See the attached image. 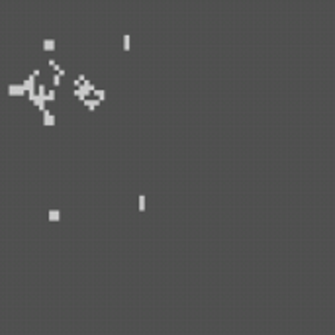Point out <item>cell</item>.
Returning a JSON list of instances; mask_svg holds the SVG:
<instances>
[{"label": "cell", "instance_id": "6da1fadb", "mask_svg": "<svg viewBox=\"0 0 335 335\" xmlns=\"http://www.w3.org/2000/svg\"><path fill=\"white\" fill-rule=\"evenodd\" d=\"M8 94H10V96H22V94H26V92H24L22 84H10L8 86Z\"/></svg>", "mask_w": 335, "mask_h": 335}, {"label": "cell", "instance_id": "7a4b0ae2", "mask_svg": "<svg viewBox=\"0 0 335 335\" xmlns=\"http://www.w3.org/2000/svg\"><path fill=\"white\" fill-rule=\"evenodd\" d=\"M43 126H55V116L51 112H43Z\"/></svg>", "mask_w": 335, "mask_h": 335}, {"label": "cell", "instance_id": "3957f363", "mask_svg": "<svg viewBox=\"0 0 335 335\" xmlns=\"http://www.w3.org/2000/svg\"><path fill=\"white\" fill-rule=\"evenodd\" d=\"M43 49L45 51H53V49H55V39H45L43 41Z\"/></svg>", "mask_w": 335, "mask_h": 335}, {"label": "cell", "instance_id": "277c9868", "mask_svg": "<svg viewBox=\"0 0 335 335\" xmlns=\"http://www.w3.org/2000/svg\"><path fill=\"white\" fill-rule=\"evenodd\" d=\"M82 102H84V104H86V108H88L90 112H94V108H96V106L100 104V102H98V100H88V98H86V100H82Z\"/></svg>", "mask_w": 335, "mask_h": 335}, {"label": "cell", "instance_id": "5b68a950", "mask_svg": "<svg viewBox=\"0 0 335 335\" xmlns=\"http://www.w3.org/2000/svg\"><path fill=\"white\" fill-rule=\"evenodd\" d=\"M59 218H61L59 210H49V220L51 222H59Z\"/></svg>", "mask_w": 335, "mask_h": 335}, {"label": "cell", "instance_id": "8992f818", "mask_svg": "<svg viewBox=\"0 0 335 335\" xmlns=\"http://www.w3.org/2000/svg\"><path fill=\"white\" fill-rule=\"evenodd\" d=\"M92 92L96 94V100H98V102H102V100L106 98V92H104V90H100V88H94Z\"/></svg>", "mask_w": 335, "mask_h": 335}, {"label": "cell", "instance_id": "52a82bcc", "mask_svg": "<svg viewBox=\"0 0 335 335\" xmlns=\"http://www.w3.org/2000/svg\"><path fill=\"white\" fill-rule=\"evenodd\" d=\"M55 94H57V92H55V88H49L47 92H45V102H47V100H49V102L55 100Z\"/></svg>", "mask_w": 335, "mask_h": 335}, {"label": "cell", "instance_id": "ba28073f", "mask_svg": "<svg viewBox=\"0 0 335 335\" xmlns=\"http://www.w3.org/2000/svg\"><path fill=\"white\" fill-rule=\"evenodd\" d=\"M139 210H141V212L145 210V196H143V194L139 196Z\"/></svg>", "mask_w": 335, "mask_h": 335}, {"label": "cell", "instance_id": "9c48e42d", "mask_svg": "<svg viewBox=\"0 0 335 335\" xmlns=\"http://www.w3.org/2000/svg\"><path fill=\"white\" fill-rule=\"evenodd\" d=\"M123 49H130V35H123Z\"/></svg>", "mask_w": 335, "mask_h": 335}, {"label": "cell", "instance_id": "30bf717a", "mask_svg": "<svg viewBox=\"0 0 335 335\" xmlns=\"http://www.w3.org/2000/svg\"><path fill=\"white\" fill-rule=\"evenodd\" d=\"M53 84H55V86L61 84V77H59V74H53Z\"/></svg>", "mask_w": 335, "mask_h": 335}, {"label": "cell", "instance_id": "8fae6325", "mask_svg": "<svg viewBox=\"0 0 335 335\" xmlns=\"http://www.w3.org/2000/svg\"><path fill=\"white\" fill-rule=\"evenodd\" d=\"M39 74H41V71H39V69H34V71H31V78L39 77Z\"/></svg>", "mask_w": 335, "mask_h": 335}]
</instances>
